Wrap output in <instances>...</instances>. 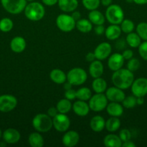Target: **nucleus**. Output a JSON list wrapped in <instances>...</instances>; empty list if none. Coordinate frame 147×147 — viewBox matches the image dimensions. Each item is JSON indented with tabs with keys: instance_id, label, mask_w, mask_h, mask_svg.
Masks as SVG:
<instances>
[{
	"instance_id": "1",
	"label": "nucleus",
	"mask_w": 147,
	"mask_h": 147,
	"mask_svg": "<svg viewBox=\"0 0 147 147\" xmlns=\"http://www.w3.org/2000/svg\"><path fill=\"white\" fill-rule=\"evenodd\" d=\"M133 80V73L128 69H119L114 71L112 76V82L114 86L122 90H125L131 87Z\"/></svg>"
},
{
	"instance_id": "2",
	"label": "nucleus",
	"mask_w": 147,
	"mask_h": 147,
	"mask_svg": "<svg viewBox=\"0 0 147 147\" xmlns=\"http://www.w3.org/2000/svg\"><path fill=\"white\" fill-rule=\"evenodd\" d=\"M24 15L28 20L31 21H39L42 20L45 16L44 6L40 2L37 1H30L27 4L24 8Z\"/></svg>"
},
{
	"instance_id": "3",
	"label": "nucleus",
	"mask_w": 147,
	"mask_h": 147,
	"mask_svg": "<svg viewBox=\"0 0 147 147\" xmlns=\"http://www.w3.org/2000/svg\"><path fill=\"white\" fill-rule=\"evenodd\" d=\"M32 124L37 132L46 133L53 127V119L48 114L39 113L33 118Z\"/></svg>"
},
{
	"instance_id": "4",
	"label": "nucleus",
	"mask_w": 147,
	"mask_h": 147,
	"mask_svg": "<svg viewBox=\"0 0 147 147\" xmlns=\"http://www.w3.org/2000/svg\"><path fill=\"white\" fill-rule=\"evenodd\" d=\"M105 17L110 24H120L124 20V12L118 4H110L105 11Z\"/></svg>"
},
{
	"instance_id": "5",
	"label": "nucleus",
	"mask_w": 147,
	"mask_h": 147,
	"mask_svg": "<svg viewBox=\"0 0 147 147\" xmlns=\"http://www.w3.org/2000/svg\"><path fill=\"white\" fill-rule=\"evenodd\" d=\"M66 79L72 86H81L87 80V74L84 69L74 67L69 70L66 75Z\"/></svg>"
},
{
	"instance_id": "6",
	"label": "nucleus",
	"mask_w": 147,
	"mask_h": 147,
	"mask_svg": "<svg viewBox=\"0 0 147 147\" xmlns=\"http://www.w3.org/2000/svg\"><path fill=\"white\" fill-rule=\"evenodd\" d=\"M27 1V0H1L3 8L12 14H20L24 11Z\"/></svg>"
},
{
	"instance_id": "7",
	"label": "nucleus",
	"mask_w": 147,
	"mask_h": 147,
	"mask_svg": "<svg viewBox=\"0 0 147 147\" xmlns=\"http://www.w3.org/2000/svg\"><path fill=\"white\" fill-rule=\"evenodd\" d=\"M56 25L62 32H69L76 27V21L71 15L66 14H59L56 18Z\"/></svg>"
},
{
	"instance_id": "8",
	"label": "nucleus",
	"mask_w": 147,
	"mask_h": 147,
	"mask_svg": "<svg viewBox=\"0 0 147 147\" xmlns=\"http://www.w3.org/2000/svg\"><path fill=\"white\" fill-rule=\"evenodd\" d=\"M89 109L95 112H100L106 109L108 100L103 93H96L89 100Z\"/></svg>"
},
{
	"instance_id": "9",
	"label": "nucleus",
	"mask_w": 147,
	"mask_h": 147,
	"mask_svg": "<svg viewBox=\"0 0 147 147\" xmlns=\"http://www.w3.org/2000/svg\"><path fill=\"white\" fill-rule=\"evenodd\" d=\"M69 118L63 113H59L53 118V126L59 132H66L70 127Z\"/></svg>"
},
{
	"instance_id": "10",
	"label": "nucleus",
	"mask_w": 147,
	"mask_h": 147,
	"mask_svg": "<svg viewBox=\"0 0 147 147\" xmlns=\"http://www.w3.org/2000/svg\"><path fill=\"white\" fill-rule=\"evenodd\" d=\"M17 99L12 95L5 94L0 96V111L7 113L16 108Z\"/></svg>"
},
{
	"instance_id": "11",
	"label": "nucleus",
	"mask_w": 147,
	"mask_h": 147,
	"mask_svg": "<svg viewBox=\"0 0 147 147\" xmlns=\"http://www.w3.org/2000/svg\"><path fill=\"white\" fill-rule=\"evenodd\" d=\"M131 87L133 96L135 97H144L147 94V78H137L133 80Z\"/></svg>"
},
{
	"instance_id": "12",
	"label": "nucleus",
	"mask_w": 147,
	"mask_h": 147,
	"mask_svg": "<svg viewBox=\"0 0 147 147\" xmlns=\"http://www.w3.org/2000/svg\"><path fill=\"white\" fill-rule=\"evenodd\" d=\"M105 96L108 100L110 102H118V103H122L125 98V94L123 90L115 86L113 87L107 88Z\"/></svg>"
},
{
	"instance_id": "13",
	"label": "nucleus",
	"mask_w": 147,
	"mask_h": 147,
	"mask_svg": "<svg viewBox=\"0 0 147 147\" xmlns=\"http://www.w3.org/2000/svg\"><path fill=\"white\" fill-rule=\"evenodd\" d=\"M111 52H112V47H111L110 44L106 42H104L97 46L94 53H95L97 60H103L108 58L110 55Z\"/></svg>"
},
{
	"instance_id": "14",
	"label": "nucleus",
	"mask_w": 147,
	"mask_h": 147,
	"mask_svg": "<svg viewBox=\"0 0 147 147\" xmlns=\"http://www.w3.org/2000/svg\"><path fill=\"white\" fill-rule=\"evenodd\" d=\"M124 57L122 54L120 53H114L109 56L108 61V65L109 68L112 71H116L119 69L122 68L124 65Z\"/></svg>"
},
{
	"instance_id": "15",
	"label": "nucleus",
	"mask_w": 147,
	"mask_h": 147,
	"mask_svg": "<svg viewBox=\"0 0 147 147\" xmlns=\"http://www.w3.org/2000/svg\"><path fill=\"white\" fill-rule=\"evenodd\" d=\"M79 134L75 131H66L62 138V143L67 147H74L79 142Z\"/></svg>"
},
{
	"instance_id": "16",
	"label": "nucleus",
	"mask_w": 147,
	"mask_h": 147,
	"mask_svg": "<svg viewBox=\"0 0 147 147\" xmlns=\"http://www.w3.org/2000/svg\"><path fill=\"white\" fill-rule=\"evenodd\" d=\"M2 137L4 142L7 144H14L20 141L21 135L17 129L10 128L4 131L2 134Z\"/></svg>"
},
{
	"instance_id": "17",
	"label": "nucleus",
	"mask_w": 147,
	"mask_h": 147,
	"mask_svg": "<svg viewBox=\"0 0 147 147\" xmlns=\"http://www.w3.org/2000/svg\"><path fill=\"white\" fill-rule=\"evenodd\" d=\"M72 109L77 116L81 117L87 116L90 110L89 104L84 100H76L74 103V104H72Z\"/></svg>"
},
{
	"instance_id": "18",
	"label": "nucleus",
	"mask_w": 147,
	"mask_h": 147,
	"mask_svg": "<svg viewBox=\"0 0 147 147\" xmlns=\"http://www.w3.org/2000/svg\"><path fill=\"white\" fill-rule=\"evenodd\" d=\"M103 72L104 66L100 60H96L90 63L89 67V73L93 78L101 77L103 74Z\"/></svg>"
},
{
	"instance_id": "19",
	"label": "nucleus",
	"mask_w": 147,
	"mask_h": 147,
	"mask_svg": "<svg viewBox=\"0 0 147 147\" xmlns=\"http://www.w3.org/2000/svg\"><path fill=\"white\" fill-rule=\"evenodd\" d=\"M26 41L22 37H14L10 42V48L16 53H20L26 48Z\"/></svg>"
},
{
	"instance_id": "20",
	"label": "nucleus",
	"mask_w": 147,
	"mask_h": 147,
	"mask_svg": "<svg viewBox=\"0 0 147 147\" xmlns=\"http://www.w3.org/2000/svg\"><path fill=\"white\" fill-rule=\"evenodd\" d=\"M58 4L61 11L64 12H72L76 9L79 2L78 0H59Z\"/></svg>"
},
{
	"instance_id": "21",
	"label": "nucleus",
	"mask_w": 147,
	"mask_h": 147,
	"mask_svg": "<svg viewBox=\"0 0 147 147\" xmlns=\"http://www.w3.org/2000/svg\"><path fill=\"white\" fill-rule=\"evenodd\" d=\"M89 126L93 131L99 133L103 131V129L105 128V121L102 116H99V115L95 116L91 119Z\"/></svg>"
},
{
	"instance_id": "22",
	"label": "nucleus",
	"mask_w": 147,
	"mask_h": 147,
	"mask_svg": "<svg viewBox=\"0 0 147 147\" xmlns=\"http://www.w3.org/2000/svg\"><path fill=\"white\" fill-rule=\"evenodd\" d=\"M106 110L110 116L120 117L123 113V106L118 102H110L107 106Z\"/></svg>"
},
{
	"instance_id": "23",
	"label": "nucleus",
	"mask_w": 147,
	"mask_h": 147,
	"mask_svg": "<svg viewBox=\"0 0 147 147\" xmlns=\"http://www.w3.org/2000/svg\"><path fill=\"white\" fill-rule=\"evenodd\" d=\"M122 30H121L120 27L118 26V24H112L105 29V34L106 36L107 39L109 40H115L119 38L120 36Z\"/></svg>"
},
{
	"instance_id": "24",
	"label": "nucleus",
	"mask_w": 147,
	"mask_h": 147,
	"mask_svg": "<svg viewBox=\"0 0 147 147\" xmlns=\"http://www.w3.org/2000/svg\"><path fill=\"white\" fill-rule=\"evenodd\" d=\"M50 78L56 84H63L65 83L66 80H67L66 73L60 69L52 70L50 73Z\"/></svg>"
},
{
	"instance_id": "25",
	"label": "nucleus",
	"mask_w": 147,
	"mask_h": 147,
	"mask_svg": "<svg viewBox=\"0 0 147 147\" xmlns=\"http://www.w3.org/2000/svg\"><path fill=\"white\" fill-rule=\"evenodd\" d=\"M103 143L104 145L107 147H121L122 142L120 139L119 136L110 134L105 136Z\"/></svg>"
},
{
	"instance_id": "26",
	"label": "nucleus",
	"mask_w": 147,
	"mask_h": 147,
	"mask_svg": "<svg viewBox=\"0 0 147 147\" xmlns=\"http://www.w3.org/2000/svg\"><path fill=\"white\" fill-rule=\"evenodd\" d=\"M89 20L92 24L95 25H100L103 24L105 22V16L102 14L101 11H98L97 9L91 10L89 13Z\"/></svg>"
},
{
	"instance_id": "27",
	"label": "nucleus",
	"mask_w": 147,
	"mask_h": 147,
	"mask_svg": "<svg viewBox=\"0 0 147 147\" xmlns=\"http://www.w3.org/2000/svg\"><path fill=\"white\" fill-rule=\"evenodd\" d=\"M28 142L32 147H42L44 145V139L40 132H33L29 136Z\"/></svg>"
},
{
	"instance_id": "28",
	"label": "nucleus",
	"mask_w": 147,
	"mask_h": 147,
	"mask_svg": "<svg viewBox=\"0 0 147 147\" xmlns=\"http://www.w3.org/2000/svg\"><path fill=\"white\" fill-rule=\"evenodd\" d=\"M92 89L96 93H103L107 90V82L101 77L94 79L92 84Z\"/></svg>"
},
{
	"instance_id": "29",
	"label": "nucleus",
	"mask_w": 147,
	"mask_h": 147,
	"mask_svg": "<svg viewBox=\"0 0 147 147\" xmlns=\"http://www.w3.org/2000/svg\"><path fill=\"white\" fill-rule=\"evenodd\" d=\"M121 122L118 117L111 116L105 121V129L109 132L117 131L120 127Z\"/></svg>"
},
{
	"instance_id": "30",
	"label": "nucleus",
	"mask_w": 147,
	"mask_h": 147,
	"mask_svg": "<svg viewBox=\"0 0 147 147\" xmlns=\"http://www.w3.org/2000/svg\"><path fill=\"white\" fill-rule=\"evenodd\" d=\"M76 27L82 33H88L92 30V23L89 20L80 19L76 22Z\"/></svg>"
},
{
	"instance_id": "31",
	"label": "nucleus",
	"mask_w": 147,
	"mask_h": 147,
	"mask_svg": "<svg viewBox=\"0 0 147 147\" xmlns=\"http://www.w3.org/2000/svg\"><path fill=\"white\" fill-rule=\"evenodd\" d=\"M56 109L59 113L66 114L72 109V104L70 100L68 99H61L56 104Z\"/></svg>"
},
{
	"instance_id": "32",
	"label": "nucleus",
	"mask_w": 147,
	"mask_h": 147,
	"mask_svg": "<svg viewBox=\"0 0 147 147\" xmlns=\"http://www.w3.org/2000/svg\"><path fill=\"white\" fill-rule=\"evenodd\" d=\"M125 40H126L127 44L133 48L139 47L141 43V38L139 37V35L137 33L133 32L128 33Z\"/></svg>"
},
{
	"instance_id": "33",
	"label": "nucleus",
	"mask_w": 147,
	"mask_h": 147,
	"mask_svg": "<svg viewBox=\"0 0 147 147\" xmlns=\"http://www.w3.org/2000/svg\"><path fill=\"white\" fill-rule=\"evenodd\" d=\"M92 97V91L89 88L83 87L76 90V98L79 100L86 101Z\"/></svg>"
},
{
	"instance_id": "34",
	"label": "nucleus",
	"mask_w": 147,
	"mask_h": 147,
	"mask_svg": "<svg viewBox=\"0 0 147 147\" xmlns=\"http://www.w3.org/2000/svg\"><path fill=\"white\" fill-rule=\"evenodd\" d=\"M13 26L14 24L11 19L5 17L0 20V30L3 32H8L11 31L13 28Z\"/></svg>"
},
{
	"instance_id": "35",
	"label": "nucleus",
	"mask_w": 147,
	"mask_h": 147,
	"mask_svg": "<svg viewBox=\"0 0 147 147\" xmlns=\"http://www.w3.org/2000/svg\"><path fill=\"white\" fill-rule=\"evenodd\" d=\"M134 23L128 19H124L120 23V29L122 32L128 34L130 32H132L134 30Z\"/></svg>"
},
{
	"instance_id": "36",
	"label": "nucleus",
	"mask_w": 147,
	"mask_h": 147,
	"mask_svg": "<svg viewBox=\"0 0 147 147\" xmlns=\"http://www.w3.org/2000/svg\"><path fill=\"white\" fill-rule=\"evenodd\" d=\"M122 106L125 109H133L137 105V98L135 96H127L122 101Z\"/></svg>"
},
{
	"instance_id": "37",
	"label": "nucleus",
	"mask_w": 147,
	"mask_h": 147,
	"mask_svg": "<svg viewBox=\"0 0 147 147\" xmlns=\"http://www.w3.org/2000/svg\"><path fill=\"white\" fill-rule=\"evenodd\" d=\"M82 4L87 10L97 9L100 4V0H82Z\"/></svg>"
},
{
	"instance_id": "38",
	"label": "nucleus",
	"mask_w": 147,
	"mask_h": 147,
	"mask_svg": "<svg viewBox=\"0 0 147 147\" xmlns=\"http://www.w3.org/2000/svg\"><path fill=\"white\" fill-rule=\"evenodd\" d=\"M136 32L142 40H147V23H139L137 25Z\"/></svg>"
},
{
	"instance_id": "39",
	"label": "nucleus",
	"mask_w": 147,
	"mask_h": 147,
	"mask_svg": "<svg viewBox=\"0 0 147 147\" xmlns=\"http://www.w3.org/2000/svg\"><path fill=\"white\" fill-rule=\"evenodd\" d=\"M140 62L138 59L136 58H131L130 59L129 61L128 62V64H127V69H128L129 70H131V72L136 71L137 70H138L140 67Z\"/></svg>"
},
{
	"instance_id": "40",
	"label": "nucleus",
	"mask_w": 147,
	"mask_h": 147,
	"mask_svg": "<svg viewBox=\"0 0 147 147\" xmlns=\"http://www.w3.org/2000/svg\"><path fill=\"white\" fill-rule=\"evenodd\" d=\"M138 53L144 60L147 61V40L141 43L138 47Z\"/></svg>"
},
{
	"instance_id": "41",
	"label": "nucleus",
	"mask_w": 147,
	"mask_h": 147,
	"mask_svg": "<svg viewBox=\"0 0 147 147\" xmlns=\"http://www.w3.org/2000/svg\"><path fill=\"white\" fill-rule=\"evenodd\" d=\"M119 137L121 139L122 142H126V141L131 140V134L128 129H124L120 131Z\"/></svg>"
},
{
	"instance_id": "42",
	"label": "nucleus",
	"mask_w": 147,
	"mask_h": 147,
	"mask_svg": "<svg viewBox=\"0 0 147 147\" xmlns=\"http://www.w3.org/2000/svg\"><path fill=\"white\" fill-rule=\"evenodd\" d=\"M65 98L69 100H72L76 98V91L74 89L71 88L69 90H66L65 92Z\"/></svg>"
},
{
	"instance_id": "43",
	"label": "nucleus",
	"mask_w": 147,
	"mask_h": 147,
	"mask_svg": "<svg viewBox=\"0 0 147 147\" xmlns=\"http://www.w3.org/2000/svg\"><path fill=\"white\" fill-rule=\"evenodd\" d=\"M122 55L125 60H129L130 59L132 58L133 56V51L131 50H125L123 51Z\"/></svg>"
},
{
	"instance_id": "44",
	"label": "nucleus",
	"mask_w": 147,
	"mask_h": 147,
	"mask_svg": "<svg viewBox=\"0 0 147 147\" xmlns=\"http://www.w3.org/2000/svg\"><path fill=\"white\" fill-rule=\"evenodd\" d=\"M105 32V28L102 24L100 25H96V27H95V32L98 35H101V34H103Z\"/></svg>"
},
{
	"instance_id": "45",
	"label": "nucleus",
	"mask_w": 147,
	"mask_h": 147,
	"mask_svg": "<svg viewBox=\"0 0 147 147\" xmlns=\"http://www.w3.org/2000/svg\"><path fill=\"white\" fill-rule=\"evenodd\" d=\"M47 113V114L49 116H50L51 118H53L55 116H56V115L59 113V111H58L56 107H50L48 109Z\"/></svg>"
},
{
	"instance_id": "46",
	"label": "nucleus",
	"mask_w": 147,
	"mask_h": 147,
	"mask_svg": "<svg viewBox=\"0 0 147 147\" xmlns=\"http://www.w3.org/2000/svg\"><path fill=\"white\" fill-rule=\"evenodd\" d=\"M58 1L59 0H42V2L46 6H48V7H52V6H54L55 4H57Z\"/></svg>"
},
{
	"instance_id": "47",
	"label": "nucleus",
	"mask_w": 147,
	"mask_h": 147,
	"mask_svg": "<svg viewBox=\"0 0 147 147\" xmlns=\"http://www.w3.org/2000/svg\"><path fill=\"white\" fill-rule=\"evenodd\" d=\"M96 57H95V53H88L86 55V60L87 62L92 63L94 60H95Z\"/></svg>"
},
{
	"instance_id": "48",
	"label": "nucleus",
	"mask_w": 147,
	"mask_h": 147,
	"mask_svg": "<svg viewBox=\"0 0 147 147\" xmlns=\"http://www.w3.org/2000/svg\"><path fill=\"white\" fill-rule=\"evenodd\" d=\"M122 147H135V144L133 142H131V140L126 141V142H124L122 143Z\"/></svg>"
},
{
	"instance_id": "49",
	"label": "nucleus",
	"mask_w": 147,
	"mask_h": 147,
	"mask_svg": "<svg viewBox=\"0 0 147 147\" xmlns=\"http://www.w3.org/2000/svg\"><path fill=\"white\" fill-rule=\"evenodd\" d=\"M71 16H72V17L74 19V20L76 22L77 21V20H80V18H81V14H80V12H79V11H74L73 14H72Z\"/></svg>"
},
{
	"instance_id": "50",
	"label": "nucleus",
	"mask_w": 147,
	"mask_h": 147,
	"mask_svg": "<svg viewBox=\"0 0 147 147\" xmlns=\"http://www.w3.org/2000/svg\"><path fill=\"white\" fill-rule=\"evenodd\" d=\"M112 0H100V4L105 7H108L112 4Z\"/></svg>"
},
{
	"instance_id": "51",
	"label": "nucleus",
	"mask_w": 147,
	"mask_h": 147,
	"mask_svg": "<svg viewBox=\"0 0 147 147\" xmlns=\"http://www.w3.org/2000/svg\"><path fill=\"white\" fill-rule=\"evenodd\" d=\"M133 2L136 4L143 5V4H147V0H133Z\"/></svg>"
},
{
	"instance_id": "52",
	"label": "nucleus",
	"mask_w": 147,
	"mask_h": 147,
	"mask_svg": "<svg viewBox=\"0 0 147 147\" xmlns=\"http://www.w3.org/2000/svg\"><path fill=\"white\" fill-rule=\"evenodd\" d=\"M137 98V104L142 105L144 103V97H136Z\"/></svg>"
},
{
	"instance_id": "53",
	"label": "nucleus",
	"mask_w": 147,
	"mask_h": 147,
	"mask_svg": "<svg viewBox=\"0 0 147 147\" xmlns=\"http://www.w3.org/2000/svg\"><path fill=\"white\" fill-rule=\"evenodd\" d=\"M72 87V85L70 83L67 82V83H65L64 84V88L65 90H69V89H71Z\"/></svg>"
},
{
	"instance_id": "54",
	"label": "nucleus",
	"mask_w": 147,
	"mask_h": 147,
	"mask_svg": "<svg viewBox=\"0 0 147 147\" xmlns=\"http://www.w3.org/2000/svg\"><path fill=\"white\" fill-rule=\"evenodd\" d=\"M2 134H3V133H2V131H1V129H0V138L2 137Z\"/></svg>"
},
{
	"instance_id": "55",
	"label": "nucleus",
	"mask_w": 147,
	"mask_h": 147,
	"mask_svg": "<svg viewBox=\"0 0 147 147\" xmlns=\"http://www.w3.org/2000/svg\"><path fill=\"white\" fill-rule=\"evenodd\" d=\"M126 1L128 3H131V2H133V0H126Z\"/></svg>"
},
{
	"instance_id": "56",
	"label": "nucleus",
	"mask_w": 147,
	"mask_h": 147,
	"mask_svg": "<svg viewBox=\"0 0 147 147\" xmlns=\"http://www.w3.org/2000/svg\"><path fill=\"white\" fill-rule=\"evenodd\" d=\"M27 1H30H30H35V0H27Z\"/></svg>"
}]
</instances>
